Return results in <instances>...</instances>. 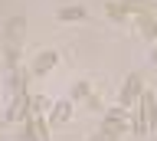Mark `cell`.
<instances>
[{"label":"cell","instance_id":"1","mask_svg":"<svg viewBox=\"0 0 157 141\" xmlns=\"http://www.w3.org/2000/svg\"><path fill=\"white\" fill-rule=\"evenodd\" d=\"M154 128H157V95L144 89L141 99L134 102V108H131V135L144 138V135H151Z\"/></svg>","mask_w":157,"mask_h":141},{"label":"cell","instance_id":"2","mask_svg":"<svg viewBox=\"0 0 157 141\" xmlns=\"http://www.w3.org/2000/svg\"><path fill=\"white\" fill-rule=\"evenodd\" d=\"M111 17H128V13H154V3L151 0H118L108 7Z\"/></svg>","mask_w":157,"mask_h":141},{"label":"cell","instance_id":"3","mask_svg":"<svg viewBox=\"0 0 157 141\" xmlns=\"http://www.w3.org/2000/svg\"><path fill=\"white\" fill-rule=\"evenodd\" d=\"M141 92H144V85H141V76H128V82L121 85V92H118V105H131L134 108V102L141 99Z\"/></svg>","mask_w":157,"mask_h":141},{"label":"cell","instance_id":"4","mask_svg":"<svg viewBox=\"0 0 157 141\" xmlns=\"http://www.w3.org/2000/svg\"><path fill=\"white\" fill-rule=\"evenodd\" d=\"M72 118V99H62V102H56L52 105V112H49V125H66V121Z\"/></svg>","mask_w":157,"mask_h":141},{"label":"cell","instance_id":"5","mask_svg":"<svg viewBox=\"0 0 157 141\" xmlns=\"http://www.w3.org/2000/svg\"><path fill=\"white\" fill-rule=\"evenodd\" d=\"M56 66H59V53H52V49H49V53H39L36 62H33V76H46V72L56 69Z\"/></svg>","mask_w":157,"mask_h":141},{"label":"cell","instance_id":"6","mask_svg":"<svg viewBox=\"0 0 157 141\" xmlns=\"http://www.w3.org/2000/svg\"><path fill=\"white\" fill-rule=\"evenodd\" d=\"M62 23H72V20H85V7H59L56 13Z\"/></svg>","mask_w":157,"mask_h":141},{"label":"cell","instance_id":"7","mask_svg":"<svg viewBox=\"0 0 157 141\" xmlns=\"http://www.w3.org/2000/svg\"><path fill=\"white\" fill-rule=\"evenodd\" d=\"M46 112H52V102L46 95H33L29 99V115H46Z\"/></svg>","mask_w":157,"mask_h":141},{"label":"cell","instance_id":"8","mask_svg":"<svg viewBox=\"0 0 157 141\" xmlns=\"http://www.w3.org/2000/svg\"><path fill=\"white\" fill-rule=\"evenodd\" d=\"M141 33H144V36H157V26H154V20H151V13L141 17Z\"/></svg>","mask_w":157,"mask_h":141},{"label":"cell","instance_id":"9","mask_svg":"<svg viewBox=\"0 0 157 141\" xmlns=\"http://www.w3.org/2000/svg\"><path fill=\"white\" fill-rule=\"evenodd\" d=\"M88 92H92L88 82H75V85H72V99H88Z\"/></svg>","mask_w":157,"mask_h":141},{"label":"cell","instance_id":"10","mask_svg":"<svg viewBox=\"0 0 157 141\" xmlns=\"http://www.w3.org/2000/svg\"><path fill=\"white\" fill-rule=\"evenodd\" d=\"M88 141H118V138H115V135H108V131H98L95 138H88Z\"/></svg>","mask_w":157,"mask_h":141},{"label":"cell","instance_id":"11","mask_svg":"<svg viewBox=\"0 0 157 141\" xmlns=\"http://www.w3.org/2000/svg\"><path fill=\"white\" fill-rule=\"evenodd\" d=\"M151 62H154V66H157V49H154V53H151Z\"/></svg>","mask_w":157,"mask_h":141},{"label":"cell","instance_id":"12","mask_svg":"<svg viewBox=\"0 0 157 141\" xmlns=\"http://www.w3.org/2000/svg\"><path fill=\"white\" fill-rule=\"evenodd\" d=\"M0 125H3V112H0Z\"/></svg>","mask_w":157,"mask_h":141}]
</instances>
